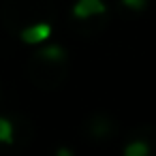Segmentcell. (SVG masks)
Listing matches in <instances>:
<instances>
[{
  "mask_svg": "<svg viewBox=\"0 0 156 156\" xmlns=\"http://www.w3.org/2000/svg\"><path fill=\"white\" fill-rule=\"evenodd\" d=\"M122 2H124V7H128L133 11H141V9H145L147 0H122Z\"/></svg>",
  "mask_w": 156,
  "mask_h": 156,
  "instance_id": "6",
  "label": "cell"
},
{
  "mask_svg": "<svg viewBox=\"0 0 156 156\" xmlns=\"http://www.w3.org/2000/svg\"><path fill=\"white\" fill-rule=\"evenodd\" d=\"M0 141L2 143H11L13 141V126L7 118H0Z\"/></svg>",
  "mask_w": 156,
  "mask_h": 156,
  "instance_id": "5",
  "label": "cell"
},
{
  "mask_svg": "<svg viewBox=\"0 0 156 156\" xmlns=\"http://www.w3.org/2000/svg\"><path fill=\"white\" fill-rule=\"evenodd\" d=\"M64 56H66L64 49L58 47V45H49V47H45V49L39 51V58H43V60H47V62H62Z\"/></svg>",
  "mask_w": 156,
  "mask_h": 156,
  "instance_id": "3",
  "label": "cell"
},
{
  "mask_svg": "<svg viewBox=\"0 0 156 156\" xmlns=\"http://www.w3.org/2000/svg\"><path fill=\"white\" fill-rule=\"evenodd\" d=\"M98 13H105V5L101 0H77L75 7H73V15L75 17H90V15H98Z\"/></svg>",
  "mask_w": 156,
  "mask_h": 156,
  "instance_id": "2",
  "label": "cell"
},
{
  "mask_svg": "<svg viewBox=\"0 0 156 156\" xmlns=\"http://www.w3.org/2000/svg\"><path fill=\"white\" fill-rule=\"evenodd\" d=\"M124 156H150V145L145 141H133L124 147Z\"/></svg>",
  "mask_w": 156,
  "mask_h": 156,
  "instance_id": "4",
  "label": "cell"
},
{
  "mask_svg": "<svg viewBox=\"0 0 156 156\" xmlns=\"http://www.w3.org/2000/svg\"><path fill=\"white\" fill-rule=\"evenodd\" d=\"M49 34H51L49 24H34V26L22 30V41L28 45H37V43H43L45 39H49Z\"/></svg>",
  "mask_w": 156,
  "mask_h": 156,
  "instance_id": "1",
  "label": "cell"
},
{
  "mask_svg": "<svg viewBox=\"0 0 156 156\" xmlns=\"http://www.w3.org/2000/svg\"><path fill=\"white\" fill-rule=\"evenodd\" d=\"M56 156H73V152H71V150H69V147H60V150H58V154H56Z\"/></svg>",
  "mask_w": 156,
  "mask_h": 156,
  "instance_id": "7",
  "label": "cell"
}]
</instances>
